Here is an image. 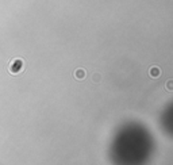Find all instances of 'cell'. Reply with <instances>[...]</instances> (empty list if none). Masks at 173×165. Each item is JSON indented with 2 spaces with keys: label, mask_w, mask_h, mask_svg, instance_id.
<instances>
[{
  "label": "cell",
  "mask_w": 173,
  "mask_h": 165,
  "mask_svg": "<svg viewBox=\"0 0 173 165\" xmlns=\"http://www.w3.org/2000/svg\"><path fill=\"white\" fill-rule=\"evenodd\" d=\"M149 75H150V77H153V79L160 77V75H161L160 68H158V67H151L150 69H149Z\"/></svg>",
  "instance_id": "cell-1"
},
{
  "label": "cell",
  "mask_w": 173,
  "mask_h": 165,
  "mask_svg": "<svg viewBox=\"0 0 173 165\" xmlns=\"http://www.w3.org/2000/svg\"><path fill=\"white\" fill-rule=\"evenodd\" d=\"M85 76H86V73H85V70H84V69H77L76 72H74V77H76V79H79V80L84 79Z\"/></svg>",
  "instance_id": "cell-2"
},
{
  "label": "cell",
  "mask_w": 173,
  "mask_h": 165,
  "mask_svg": "<svg viewBox=\"0 0 173 165\" xmlns=\"http://www.w3.org/2000/svg\"><path fill=\"white\" fill-rule=\"evenodd\" d=\"M165 89L169 91V92H173V79L168 80V81L165 82Z\"/></svg>",
  "instance_id": "cell-3"
},
{
  "label": "cell",
  "mask_w": 173,
  "mask_h": 165,
  "mask_svg": "<svg viewBox=\"0 0 173 165\" xmlns=\"http://www.w3.org/2000/svg\"><path fill=\"white\" fill-rule=\"evenodd\" d=\"M99 79H100V77L97 76V75H95V76H93V81H96V80H99Z\"/></svg>",
  "instance_id": "cell-4"
}]
</instances>
